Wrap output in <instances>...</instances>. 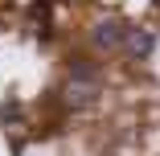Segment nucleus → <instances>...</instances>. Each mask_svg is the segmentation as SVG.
<instances>
[{"mask_svg":"<svg viewBox=\"0 0 160 156\" xmlns=\"http://www.w3.org/2000/svg\"><path fill=\"white\" fill-rule=\"evenodd\" d=\"M127 37H132V25L119 21V17L99 21V25H94V33H90V41L99 45V49H123V45H127Z\"/></svg>","mask_w":160,"mask_h":156,"instance_id":"1","label":"nucleus"},{"mask_svg":"<svg viewBox=\"0 0 160 156\" xmlns=\"http://www.w3.org/2000/svg\"><path fill=\"white\" fill-rule=\"evenodd\" d=\"M94 99H99V82H70V86H66V103H70V111H86Z\"/></svg>","mask_w":160,"mask_h":156,"instance_id":"2","label":"nucleus"},{"mask_svg":"<svg viewBox=\"0 0 160 156\" xmlns=\"http://www.w3.org/2000/svg\"><path fill=\"white\" fill-rule=\"evenodd\" d=\"M29 17H33V21H45L49 17V0H37V4L29 8Z\"/></svg>","mask_w":160,"mask_h":156,"instance_id":"6","label":"nucleus"},{"mask_svg":"<svg viewBox=\"0 0 160 156\" xmlns=\"http://www.w3.org/2000/svg\"><path fill=\"white\" fill-rule=\"evenodd\" d=\"M17 119H21V103H17V99H8L4 107H0V123H17Z\"/></svg>","mask_w":160,"mask_h":156,"instance_id":"5","label":"nucleus"},{"mask_svg":"<svg viewBox=\"0 0 160 156\" xmlns=\"http://www.w3.org/2000/svg\"><path fill=\"white\" fill-rule=\"evenodd\" d=\"M127 53H132L136 62H144V58H152V49H156V37L148 33V29H136L132 25V37H127V45H123Z\"/></svg>","mask_w":160,"mask_h":156,"instance_id":"3","label":"nucleus"},{"mask_svg":"<svg viewBox=\"0 0 160 156\" xmlns=\"http://www.w3.org/2000/svg\"><path fill=\"white\" fill-rule=\"evenodd\" d=\"M70 82H99V66L86 58H78L74 66H70Z\"/></svg>","mask_w":160,"mask_h":156,"instance_id":"4","label":"nucleus"}]
</instances>
